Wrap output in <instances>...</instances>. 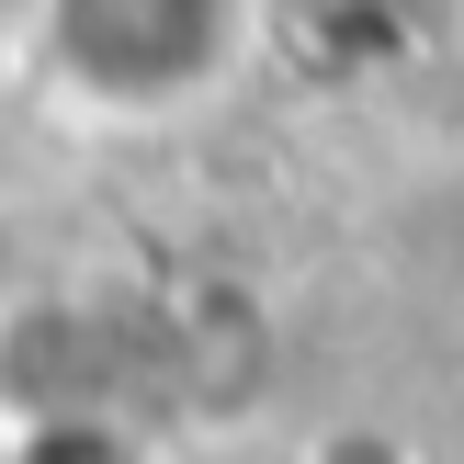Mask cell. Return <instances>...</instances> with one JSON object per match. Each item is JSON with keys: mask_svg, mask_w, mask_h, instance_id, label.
Listing matches in <instances>:
<instances>
[{"mask_svg": "<svg viewBox=\"0 0 464 464\" xmlns=\"http://www.w3.org/2000/svg\"><path fill=\"white\" fill-rule=\"evenodd\" d=\"M0 464H159L148 430H125L113 408H34V420L0 442Z\"/></svg>", "mask_w": 464, "mask_h": 464, "instance_id": "2", "label": "cell"}, {"mask_svg": "<svg viewBox=\"0 0 464 464\" xmlns=\"http://www.w3.org/2000/svg\"><path fill=\"white\" fill-rule=\"evenodd\" d=\"M12 57H23V23H12V0H0V80H12Z\"/></svg>", "mask_w": 464, "mask_h": 464, "instance_id": "3", "label": "cell"}, {"mask_svg": "<svg viewBox=\"0 0 464 464\" xmlns=\"http://www.w3.org/2000/svg\"><path fill=\"white\" fill-rule=\"evenodd\" d=\"M249 23H261V0H34L23 45H34L45 91H68L80 113L170 125L238 80Z\"/></svg>", "mask_w": 464, "mask_h": 464, "instance_id": "1", "label": "cell"}]
</instances>
